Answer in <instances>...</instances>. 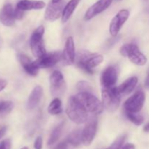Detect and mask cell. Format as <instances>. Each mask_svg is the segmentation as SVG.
<instances>
[{"label":"cell","mask_w":149,"mask_h":149,"mask_svg":"<svg viewBox=\"0 0 149 149\" xmlns=\"http://www.w3.org/2000/svg\"><path fill=\"white\" fill-rule=\"evenodd\" d=\"M65 112L68 117L77 125L84 124L88 120V112L77 100L76 96L69 97Z\"/></svg>","instance_id":"obj_1"},{"label":"cell","mask_w":149,"mask_h":149,"mask_svg":"<svg viewBox=\"0 0 149 149\" xmlns=\"http://www.w3.org/2000/svg\"><path fill=\"white\" fill-rule=\"evenodd\" d=\"M103 61V56L98 53H92L89 51H79L77 56V65L89 74L94 73L93 68Z\"/></svg>","instance_id":"obj_2"},{"label":"cell","mask_w":149,"mask_h":149,"mask_svg":"<svg viewBox=\"0 0 149 149\" xmlns=\"http://www.w3.org/2000/svg\"><path fill=\"white\" fill-rule=\"evenodd\" d=\"M77 100L84 106L87 112L98 115L103 112L104 109L103 103L91 93L80 92L76 95Z\"/></svg>","instance_id":"obj_3"},{"label":"cell","mask_w":149,"mask_h":149,"mask_svg":"<svg viewBox=\"0 0 149 149\" xmlns=\"http://www.w3.org/2000/svg\"><path fill=\"white\" fill-rule=\"evenodd\" d=\"M120 54L124 57H127L132 63L139 66L144 65L147 63V58L143 54L135 44H125L121 47L119 49Z\"/></svg>","instance_id":"obj_4"},{"label":"cell","mask_w":149,"mask_h":149,"mask_svg":"<svg viewBox=\"0 0 149 149\" xmlns=\"http://www.w3.org/2000/svg\"><path fill=\"white\" fill-rule=\"evenodd\" d=\"M102 103L105 109L109 112H113L120 105L121 96L115 87L102 89Z\"/></svg>","instance_id":"obj_5"},{"label":"cell","mask_w":149,"mask_h":149,"mask_svg":"<svg viewBox=\"0 0 149 149\" xmlns=\"http://www.w3.org/2000/svg\"><path fill=\"white\" fill-rule=\"evenodd\" d=\"M44 33H45L44 26H39L33 32L30 39V47L32 54L33 56L38 58L46 53V49L43 39Z\"/></svg>","instance_id":"obj_6"},{"label":"cell","mask_w":149,"mask_h":149,"mask_svg":"<svg viewBox=\"0 0 149 149\" xmlns=\"http://www.w3.org/2000/svg\"><path fill=\"white\" fill-rule=\"evenodd\" d=\"M146 95L142 90H138L124 103L125 111L138 113L143 107Z\"/></svg>","instance_id":"obj_7"},{"label":"cell","mask_w":149,"mask_h":149,"mask_svg":"<svg viewBox=\"0 0 149 149\" xmlns=\"http://www.w3.org/2000/svg\"><path fill=\"white\" fill-rule=\"evenodd\" d=\"M51 94L53 96H59L64 93L65 84L62 73L59 71H54L49 77Z\"/></svg>","instance_id":"obj_8"},{"label":"cell","mask_w":149,"mask_h":149,"mask_svg":"<svg viewBox=\"0 0 149 149\" xmlns=\"http://www.w3.org/2000/svg\"><path fill=\"white\" fill-rule=\"evenodd\" d=\"M129 10L123 9L113 17L109 26V32L112 36H116L119 33L123 25L129 18Z\"/></svg>","instance_id":"obj_9"},{"label":"cell","mask_w":149,"mask_h":149,"mask_svg":"<svg viewBox=\"0 0 149 149\" xmlns=\"http://www.w3.org/2000/svg\"><path fill=\"white\" fill-rule=\"evenodd\" d=\"M97 128V119L95 117L91 118L87 121L85 127L82 130V143L88 146L93 143Z\"/></svg>","instance_id":"obj_10"},{"label":"cell","mask_w":149,"mask_h":149,"mask_svg":"<svg viewBox=\"0 0 149 149\" xmlns=\"http://www.w3.org/2000/svg\"><path fill=\"white\" fill-rule=\"evenodd\" d=\"M62 59V52L60 51L52 52H46L42 57L38 58L36 61L39 68H51L56 65Z\"/></svg>","instance_id":"obj_11"},{"label":"cell","mask_w":149,"mask_h":149,"mask_svg":"<svg viewBox=\"0 0 149 149\" xmlns=\"http://www.w3.org/2000/svg\"><path fill=\"white\" fill-rule=\"evenodd\" d=\"M64 9V2L61 1L59 2L51 1L47 7L45 13V20L53 22L58 20L62 16Z\"/></svg>","instance_id":"obj_12"},{"label":"cell","mask_w":149,"mask_h":149,"mask_svg":"<svg viewBox=\"0 0 149 149\" xmlns=\"http://www.w3.org/2000/svg\"><path fill=\"white\" fill-rule=\"evenodd\" d=\"M118 70L114 66H109L102 72L100 81L103 87L110 88L114 87L117 81Z\"/></svg>","instance_id":"obj_13"},{"label":"cell","mask_w":149,"mask_h":149,"mask_svg":"<svg viewBox=\"0 0 149 149\" xmlns=\"http://www.w3.org/2000/svg\"><path fill=\"white\" fill-rule=\"evenodd\" d=\"M113 0H98L91 6L84 15V20H90L109 8Z\"/></svg>","instance_id":"obj_14"},{"label":"cell","mask_w":149,"mask_h":149,"mask_svg":"<svg viewBox=\"0 0 149 149\" xmlns=\"http://www.w3.org/2000/svg\"><path fill=\"white\" fill-rule=\"evenodd\" d=\"M75 45L74 39L71 36L67 39L63 52H62V60L65 65H73L75 62Z\"/></svg>","instance_id":"obj_15"},{"label":"cell","mask_w":149,"mask_h":149,"mask_svg":"<svg viewBox=\"0 0 149 149\" xmlns=\"http://www.w3.org/2000/svg\"><path fill=\"white\" fill-rule=\"evenodd\" d=\"M15 9L11 4H6L0 11V21L4 26L11 27L15 24Z\"/></svg>","instance_id":"obj_16"},{"label":"cell","mask_w":149,"mask_h":149,"mask_svg":"<svg viewBox=\"0 0 149 149\" xmlns=\"http://www.w3.org/2000/svg\"><path fill=\"white\" fill-rule=\"evenodd\" d=\"M18 58L22 67L29 75L32 77H36L37 75L40 68L38 66L36 61H31V59L25 54H20Z\"/></svg>","instance_id":"obj_17"},{"label":"cell","mask_w":149,"mask_h":149,"mask_svg":"<svg viewBox=\"0 0 149 149\" xmlns=\"http://www.w3.org/2000/svg\"><path fill=\"white\" fill-rule=\"evenodd\" d=\"M138 82V79L137 77H132L125 80L121 85L116 87L119 94L121 97H124L130 94L136 87Z\"/></svg>","instance_id":"obj_18"},{"label":"cell","mask_w":149,"mask_h":149,"mask_svg":"<svg viewBox=\"0 0 149 149\" xmlns=\"http://www.w3.org/2000/svg\"><path fill=\"white\" fill-rule=\"evenodd\" d=\"M45 5V3L41 0H21L18 1L16 7L23 11H27L31 10H42Z\"/></svg>","instance_id":"obj_19"},{"label":"cell","mask_w":149,"mask_h":149,"mask_svg":"<svg viewBox=\"0 0 149 149\" xmlns=\"http://www.w3.org/2000/svg\"><path fill=\"white\" fill-rule=\"evenodd\" d=\"M43 95V88L41 86H36L33 88L28 99L27 107L29 109H33L39 104Z\"/></svg>","instance_id":"obj_20"},{"label":"cell","mask_w":149,"mask_h":149,"mask_svg":"<svg viewBox=\"0 0 149 149\" xmlns=\"http://www.w3.org/2000/svg\"><path fill=\"white\" fill-rule=\"evenodd\" d=\"M80 1L81 0H70L68 4L64 7L62 16H61L63 23H66L69 20L71 16L74 13V10H76L78 4H79Z\"/></svg>","instance_id":"obj_21"},{"label":"cell","mask_w":149,"mask_h":149,"mask_svg":"<svg viewBox=\"0 0 149 149\" xmlns=\"http://www.w3.org/2000/svg\"><path fill=\"white\" fill-rule=\"evenodd\" d=\"M66 141L73 146H79L82 143V130L80 129L74 130L68 135Z\"/></svg>","instance_id":"obj_22"},{"label":"cell","mask_w":149,"mask_h":149,"mask_svg":"<svg viewBox=\"0 0 149 149\" xmlns=\"http://www.w3.org/2000/svg\"><path fill=\"white\" fill-rule=\"evenodd\" d=\"M62 103L58 97H55L48 106V113L51 115H58L62 113Z\"/></svg>","instance_id":"obj_23"},{"label":"cell","mask_w":149,"mask_h":149,"mask_svg":"<svg viewBox=\"0 0 149 149\" xmlns=\"http://www.w3.org/2000/svg\"><path fill=\"white\" fill-rule=\"evenodd\" d=\"M63 127L64 122H61L58 126L55 127V128L52 130V133H51L50 136H49V140H48V145H53L54 143H55L59 140L60 137L61 136V134H62Z\"/></svg>","instance_id":"obj_24"},{"label":"cell","mask_w":149,"mask_h":149,"mask_svg":"<svg viewBox=\"0 0 149 149\" xmlns=\"http://www.w3.org/2000/svg\"><path fill=\"white\" fill-rule=\"evenodd\" d=\"M14 103L10 100H1L0 101V116L8 114L12 111Z\"/></svg>","instance_id":"obj_25"},{"label":"cell","mask_w":149,"mask_h":149,"mask_svg":"<svg viewBox=\"0 0 149 149\" xmlns=\"http://www.w3.org/2000/svg\"><path fill=\"white\" fill-rule=\"evenodd\" d=\"M127 118L132 123L137 126H140L142 125L144 122L143 116H141V114H138V113H131V112L125 111Z\"/></svg>","instance_id":"obj_26"},{"label":"cell","mask_w":149,"mask_h":149,"mask_svg":"<svg viewBox=\"0 0 149 149\" xmlns=\"http://www.w3.org/2000/svg\"><path fill=\"white\" fill-rule=\"evenodd\" d=\"M126 135H122L118 137L114 141H113V143L109 146L106 149H122V146L124 145V143H125V140H126Z\"/></svg>","instance_id":"obj_27"},{"label":"cell","mask_w":149,"mask_h":149,"mask_svg":"<svg viewBox=\"0 0 149 149\" xmlns=\"http://www.w3.org/2000/svg\"><path fill=\"white\" fill-rule=\"evenodd\" d=\"M77 88L79 92H87L91 93L93 90V87L89 82L86 81H79L77 84Z\"/></svg>","instance_id":"obj_28"},{"label":"cell","mask_w":149,"mask_h":149,"mask_svg":"<svg viewBox=\"0 0 149 149\" xmlns=\"http://www.w3.org/2000/svg\"><path fill=\"white\" fill-rule=\"evenodd\" d=\"M12 141L9 138L0 142V149H11Z\"/></svg>","instance_id":"obj_29"},{"label":"cell","mask_w":149,"mask_h":149,"mask_svg":"<svg viewBox=\"0 0 149 149\" xmlns=\"http://www.w3.org/2000/svg\"><path fill=\"white\" fill-rule=\"evenodd\" d=\"M34 148L35 149H42L43 146V140L41 136H38L36 138L34 142Z\"/></svg>","instance_id":"obj_30"},{"label":"cell","mask_w":149,"mask_h":149,"mask_svg":"<svg viewBox=\"0 0 149 149\" xmlns=\"http://www.w3.org/2000/svg\"><path fill=\"white\" fill-rule=\"evenodd\" d=\"M15 19L17 20H21L23 17V15H24V11L20 10V9L15 7Z\"/></svg>","instance_id":"obj_31"},{"label":"cell","mask_w":149,"mask_h":149,"mask_svg":"<svg viewBox=\"0 0 149 149\" xmlns=\"http://www.w3.org/2000/svg\"><path fill=\"white\" fill-rule=\"evenodd\" d=\"M68 143L67 142V141H63L61 142L59 144H58L55 149H68Z\"/></svg>","instance_id":"obj_32"},{"label":"cell","mask_w":149,"mask_h":149,"mask_svg":"<svg viewBox=\"0 0 149 149\" xmlns=\"http://www.w3.org/2000/svg\"><path fill=\"white\" fill-rule=\"evenodd\" d=\"M7 85V81L4 79H0V92L4 90Z\"/></svg>","instance_id":"obj_33"},{"label":"cell","mask_w":149,"mask_h":149,"mask_svg":"<svg viewBox=\"0 0 149 149\" xmlns=\"http://www.w3.org/2000/svg\"><path fill=\"white\" fill-rule=\"evenodd\" d=\"M7 127H2L0 128V140L4 136V135L6 134V132H7Z\"/></svg>","instance_id":"obj_34"},{"label":"cell","mask_w":149,"mask_h":149,"mask_svg":"<svg viewBox=\"0 0 149 149\" xmlns=\"http://www.w3.org/2000/svg\"><path fill=\"white\" fill-rule=\"evenodd\" d=\"M122 149H135V146L132 143H127L122 147Z\"/></svg>","instance_id":"obj_35"},{"label":"cell","mask_w":149,"mask_h":149,"mask_svg":"<svg viewBox=\"0 0 149 149\" xmlns=\"http://www.w3.org/2000/svg\"><path fill=\"white\" fill-rule=\"evenodd\" d=\"M145 86L146 88L149 89V69L148 71V73H147V77L145 81Z\"/></svg>","instance_id":"obj_36"},{"label":"cell","mask_w":149,"mask_h":149,"mask_svg":"<svg viewBox=\"0 0 149 149\" xmlns=\"http://www.w3.org/2000/svg\"><path fill=\"white\" fill-rule=\"evenodd\" d=\"M143 130H144V131H145V132H149V122L148 124H146V125H145Z\"/></svg>","instance_id":"obj_37"},{"label":"cell","mask_w":149,"mask_h":149,"mask_svg":"<svg viewBox=\"0 0 149 149\" xmlns=\"http://www.w3.org/2000/svg\"><path fill=\"white\" fill-rule=\"evenodd\" d=\"M61 1H62V0H52V2H59Z\"/></svg>","instance_id":"obj_38"},{"label":"cell","mask_w":149,"mask_h":149,"mask_svg":"<svg viewBox=\"0 0 149 149\" xmlns=\"http://www.w3.org/2000/svg\"><path fill=\"white\" fill-rule=\"evenodd\" d=\"M21 149H29V148H28L27 147H23Z\"/></svg>","instance_id":"obj_39"},{"label":"cell","mask_w":149,"mask_h":149,"mask_svg":"<svg viewBox=\"0 0 149 149\" xmlns=\"http://www.w3.org/2000/svg\"><path fill=\"white\" fill-rule=\"evenodd\" d=\"M119 1H121V0H119Z\"/></svg>","instance_id":"obj_40"}]
</instances>
